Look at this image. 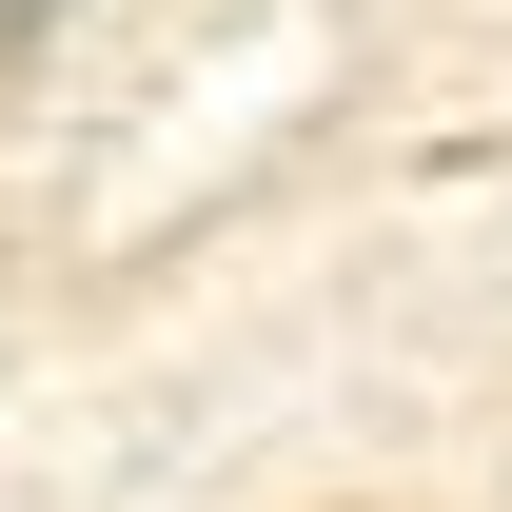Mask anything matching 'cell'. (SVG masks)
I'll return each instance as SVG.
<instances>
[{
  "label": "cell",
  "instance_id": "1",
  "mask_svg": "<svg viewBox=\"0 0 512 512\" xmlns=\"http://www.w3.org/2000/svg\"><path fill=\"white\" fill-rule=\"evenodd\" d=\"M40 20H60V0H0V60H20V40H40Z\"/></svg>",
  "mask_w": 512,
  "mask_h": 512
}]
</instances>
